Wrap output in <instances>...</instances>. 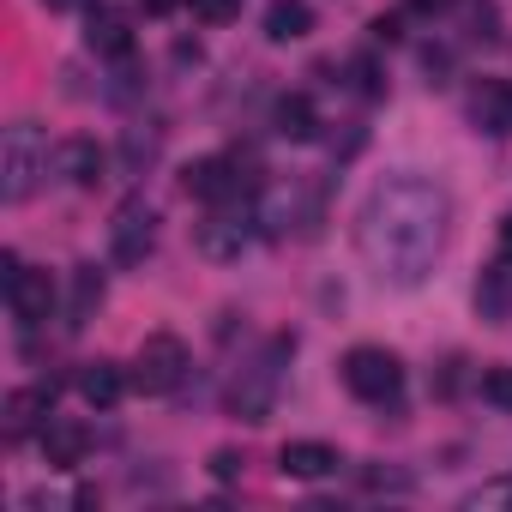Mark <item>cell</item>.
I'll return each mask as SVG.
<instances>
[{"label":"cell","mask_w":512,"mask_h":512,"mask_svg":"<svg viewBox=\"0 0 512 512\" xmlns=\"http://www.w3.org/2000/svg\"><path fill=\"white\" fill-rule=\"evenodd\" d=\"M452 235V193L416 169L386 175L362 211H356V241H362V260L386 278V284H422Z\"/></svg>","instance_id":"cell-1"},{"label":"cell","mask_w":512,"mask_h":512,"mask_svg":"<svg viewBox=\"0 0 512 512\" xmlns=\"http://www.w3.org/2000/svg\"><path fill=\"white\" fill-rule=\"evenodd\" d=\"M290 356H296V332H278V338H266L260 356H253V362L229 380L223 404H229L235 422H266V416L278 410V392H284V368H290Z\"/></svg>","instance_id":"cell-2"},{"label":"cell","mask_w":512,"mask_h":512,"mask_svg":"<svg viewBox=\"0 0 512 512\" xmlns=\"http://www.w3.org/2000/svg\"><path fill=\"white\" fill-rule=\"evenodd\" d=\"M43 175H49V139H43L31 121H13L7 139H0V199H7V205H25Z\"/></svg>","instance_id":"cell-3"},{"label":"cell","mask_w":512,"mask_h":512,"mask_svg":"<svg viewBox=\"0 0 512 512\" xmlns=\"http://www.w3.org/2000/svg\"><path fill=\"white\" fill-rule=\"evenodd\" d=\"M338 374H344L350 398H362V404H398V392H404V362L386 344H356Z\"/></svg>","instance_id":"cell-4"},{"label":"cell","mask_w":512,"mask_h":512,"mask_svg":"<svg viewBox=\"0 0 512 512\" xmlns=\"http://www.w3.org/2000/svg\"><path fill=\"white\" fill-rule=\"evenodd\" d=\"M187 368H193V350H187L175 332H151V338L139 344V356H133V386H139L145 398H169V392H181Z\"/></svg>","instance_id":"cell-5"},{"label":"cell","mask_w":512,"mask_h":512,"mask_svg":"<svg viewBox=\"0 0 512 512\" xmlns=\"http://www.w3.org/2000/svg\"><path fill=\"white\" fill-rule=\"evenodd\" d=\"M109 253L115 266H145L157 253V205L151 199H121L109 217Z\"/></svg>","instance_id":"cell-6"},{"label":"cell","mask_w":512,"mask_h":512,"mask_svg":"<svg viewBox=\"0 0 512 512\" xmlns=\"http://www.w3.org/2000/svg\"><path fill=\"white\" fill-rule=\"evenodd\" d=\"M0 284H7V308H13V320H19L25 332L49 326V314H55V284H49V272H31V266H19V253H7V260H0Z\"/></svg>","instance_id":"cell-7"},{"label":"cell","mask_w":512,"mask_h":512,"mask_svg":"<svg viewBox=\"0 0 512 512\" xmlns=\"http://www.w3.org/2000/svg\"><path fill=\"white\" fill-rule=\"evenodd\" d=\"M253 187V175H241V157H199L181 169V193L205 199V205H235Z\"/></svg>","instance_id":"cell-8"},{"label":"cell","mask_w":512,"mask_h":512,"mask_svg":"<svg viewBox=\"0 0 512 512\" xmlns=\"http://www.w3.org/2000/svg\"><path fill=\"white\" fill-rule=\"evenodd\" d=\"M253 229H260V217L217 205V211L199 223V253H205V260H241L247 241H253Z\"/></svg>","instance_id":"cell-9"},{"label":"cell","mask_w":512,"mask_h":512,"mask_svg":"<svg viewBox=\"0 0 512 512\" xmlns=\"http://www.w3.org/2000/svg\"><path fill=\"white\" fill-rule=\"evenodd\" d=\"M253 217H260V235H272V241H284L290 229H296V235L314 229V211H308V193H302V187H272Z\"/></svg>","instance_id":"cell-10"},{"label":"cell","mask_w":512,"mask_h":512,"mask_svg":"<svg viewBox=\"0 0 512 512\" xmlns=\"http://www.w3.org/2000/svg\"><path fill=\"white\" fill-rule=\"evenodd\" d=\"M470 127L482 139H506L512 133V79H476V91H470Z\"/></svg>","instance_id":"cell-11"},{"label":"cell","mask_w":512,"mask_h":512,"mask_svg":"<svg viewBox=\"0 0 512 512\" xmlns=\"http://www.w3.org/2000/svg\"><path fill=\"white\" fill-rule=\"evenodd\" d=\"M49 422H55V386H19L7 398V440L13 446L31 440V434H43Z\"/></svg>","instance_id":"cell-12"},{"label":"cell","mask_w":512,"mask_h":512,"mask_svg":"<svg viewBox=\"0 0 512 512\" xmlns=\"http://www.w3.org/2000/svg\"><path fill=\"white\" fill-rule=\"evenodd\" d=\"M85 452H91V428H85L79 416H55V422L43 428V464H49V470H79Z\"/></svg>","instance_id":"cell-13"},{"label":"cell","mask_w":512,"mask_h":512,"mask_svg":"<svg viewBox=\"0 0 512 512\" xmlns=\"http://www.w3.org/2000/svg\"><path fill=\"white\" fill-rule=\"evenodd\" d=\"M85 43H91V55H103V61H127V55H133V19H127L121 7H91Z\"/></svg>","instance_id":"cell-14"},{"label":"cell","mask_w":512,"mask_h":512,"mask_svg":"<svg viewBox=\"0 0 512 512\" xmlns=\"http://www.w3.org/2000/svg\"><path fill=\"white\" fill-rule=\"evenodd\" d=\"M344 458H338V446H326V440H290L284 452H278V470L284 476H296V482H320V476H332Z\"/></svg>","instance_id":"cell-15"},{"label":"cell","mask_w":512,"mask_h":512,"mask_svg":"<svg viewBox=\"0 0 512 512\" xmlns=\"http://www.w3.org/2000/svg\"><path fill=\"white\" fill-rule=\"evenodd\" d=\"M272 133L290 139V145H308V139L320 133V109H314V97H302V91L278 97V109H272Z\"/></svg>","instance_id":"cell-16"},{"label":"cell","mask_w":512,"mask_h":512,"mask_svg":"<svg viewBox=\"0 0 512 512\" xmlns=\"http://www.w3.org/2000/svg\"><path fill=\"white\" fill-rule=\"evenodd\" d=\"M103 163H109V157H103L97 139H67V145L55 151V175H67L73 187H97V181H103Z\"/></svg>","instance_id":"cell-17"},{"label":"cell","mask_w":512,"mask_h":512,"mask_svg":"<svg viewBox=\"0 0 512 512\" xmlns=\"http://www.w3.org/2000/svg\"><path fill=\"white\" fill-rule=\"evenodd\" d=\"M127 380H133V374H121L115 362H103V356H97V362H85V368H79V398H85L91 410H115V404H121V392H127Z\"/></svg>","instance_id":"cell-18"},{"label":"cell","mask_w":512,"mask_h":512,"mask_svg":"<svg viewBox=\"0 0 512 512\" xmlns=\"http://www.w3.org/2000/svg\"><path fill=\"white\" fill-rule=\"evenodd\" d=\"M103 296H109L103 272H97V266H79V272H73V296H67V326H73V332H79V326H91V320H97V308H103Z\"/></svg>","instance_id":"cell-19"},{"label":"cell","mask_w":512,"mask_h":512,"mask_svg":"<svg viewBox=\"0 0 512 512\" xmlns=\"http://www.w3.org/2000/svg\"><path fill=\"white\" fill-rule=\"evenodd\" d=\"M314 31V7L308 0H272L266 7V37L272 43H302Z\"/></svg>","instance_id":"cell-20"},{"label":"cell","mask_w":512,"mask_h":512,"mask_svg":"<svg viewBox=\"0 0 512 512\" xmlns=\"http://www.w3.org/2000/svg\"><path fill=\"white\" fill-rule=\"evenodd\" d=\"M476 308H482V320H494V326L512 320V260H500V266L476 284Z\"/></svg>","instance_id":"cell-21"},{"label":"cell","mask_w":512,"mask_h":512,"mask_svg":"<svg viewBox=\"0 0 512 512\" xmlns=\"http://www.w3.org/2000/svg\"><path fill=\"white\" fill-rule=\"evenodd\" d=\"M476 386H482V398H488L494 410H512V368H506V362H488V368L476 374Z\"/></svg>","instance_id":"cell-22"},{"label":"cell","mask_w":512,"mask_h":512,"mask_svg":"<svg viewBox=\"0 0 512 512\" xmlns=\"http://www.w3.org/2000/svg\"><path fill=\"white\" fill-rule=\"evenodd\" d=\"M494 506H512V476L482 482V488H470V494H464V512H494Z\"/></svg>","instance_id":"cell-23"},{"label":"cell","mask_w":512,"mask_h":512,"mask_svg":"<svg viewBox=\"0 0 512 512\" xmlns=\"http://www.w3.org/2000/svg\"><path fill=\"white\" fill-rule=\"evenodd\" d=\"M187 13L199 25H229V19H241V0H187Z\"/></svg>","instance_id":"cell-24"},{"label":"cell","mask_w":512,"mask_h":512,"mask_svg":"<svg viewBox=\"0 0 512 512\" xmlns=\"http://www.w3.org/2000/svg\"><path fill=\"white\" fill-rule=\"evenodd\" d=\"M151 157H157V133H139V127H133V133H127V163L139 169V163H151Z\"/></svg>","instance_id":"cell-25"},{"label":"cell","mask_w":512,"mask_h":512,"mask_svg":"<svg viewBox=\"0 0 512 512\" xmlns=\"http://www.w3.org/2000/svg\"><path fill=\"white\" fill-rule=\"evenodd\" d=\"M356 91H362V97H386V85H380V67H374V61H356Z\"/></svg>","instance_id":"cell-26"},{"label":"cell","mask_w":512,"mask_h":512,"mask_svg":"<svg viewBox=\"0 0 512 512\" xmlns=\"http://www.w3.org/2000/svg\"><path fill=\"white\" fill-rule=\"evenodd\" d=\"M374 43H398V19L380 13V19H374Z\"/></svg>","instance_id":"cell-27"},{"label":"cell","mask_w":512,"mask_h":512,"mask_svg":"<svg viewBox=\"0 0 512 512\" xmlns=\"http://www.w3.org/2000/svg\"><path fill=\"white\" fill-rule=\"evenodd\" d=\"M211 470H217V476H235V470H241V458H235V452H211Z\"/></svg>","instance_id":"cell-28"},{"label":"cell","mask_w":512,"mask_h":512,"mask_svg":"<svg viewBox=\"0 0 512 512\" xmlns=\"http://www.w3.org/2000/svg\"><path fill=\"white\" fill-rule=\"evenodd\" d=\"M500 260H512V211L500 217Z\"/></svg>","instance_id":"cell-29"},{"label":"cell","mask_w":512,"mask_h":512,"mask_svg":"<svg viewBox=\"0 0 512 512\" xmlns=\"http://www.w3.org/2000/svg\"><path fill=\"white\" fill-rule=\"evenodd\" d=\"M410 7H416V13H446L452 0H410Z\"/></svg>","instance_id":"cell-30"},{"label":"cell","mask_w":512,"mask_h":512,"mask_svg":"<svg viewBox=\"0 0 512 512\" xmlns=\"http://www.w3.org/2000/svg\"><path fill=\"white\" fill-rule=\"evenodd\" d=\"M49 13H73V7H85V0H43Z\"/></svg>","instance_id":"cell-31"}]
</instances>
